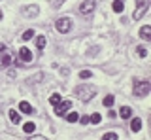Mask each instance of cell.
<instances>
[{"mask_svg": "<svg viewBox=\"0 0 151 140\" xmlns=\"http://www.w3.org/2000/svg\"><path fill=\"white\" fill-rule=\"evenodd\" d=\"M19 110H21L23 114H32V112H34V108H32V106L28 104V102H25V100L19 102Z\"/></svg>", "mask_w": 151, "mask_h": 140, "instance_id": "cell-11", "label": "cell"}, {"mask_svg": "<svg viewBox=\"0 0 151 140\" xmlns=\"http://www.w3.org/2000/svg\"><path fill=\"white\" fill-rule=\"evenodd\" d=\"M113 100H115V97H113V95H106V97H104V100H102V104L106 106V108H111Z\"/></svg>", "mask_w": 151, "mask_h": 140, "instance_id": "cell-15", "label": "cell"}, {"mask_svg": "<svg viewBox=\"0 0 151 140\" xmlns=\"http://www.w3.org/2000/svg\"><path fill=\"white\" fill-rule=\"evenodd\" d=\"M140 36H142V40L149 42V40H151V27H149V25L142 27V29H140Z\"/></svg>", "mask_w": 151, "mask_h": 140, "instance_id": "cell-10", "label": "cell"}, {"mask_svg": "<svg viewBox=\"0 0 151 140\" xmlns=\"http://www.w3.org/2000/svg\"><path fill=\"white\" fill-rule=\"evenodd\" d=\"M74 93H76V97H78L79 100L89 102L94 95H96V89H94V87H91V85H78Z\"/></svg>", "mask_w": 151, "mask_h": 140, "instance_id": "cell-1", "label": "cell"}, {"mask_svg": "<svg viewBox=\"0 0 151 140\" xmlns=\"http://www.w3.org/2000/svg\"><path fill=\"white\" fill-rule=\"evenodd\" d=\"M19 59H21L23 63H30L32 61V51L28 48H21L19 49Z\"/></svg>", "mask_w": 151, "mask_h": 140, "instance_id": "cell-8", "label": "cell"}, {"mask_svg": "<svg viewBox=\"0 0 151 140\" xmlns=\"http://www.w3.org/2000/svg\"><path fill=\"white\" fill-rule=\"evenodd\" d=\"M78 119H79L78 112H70V114H66V121H68V123H76Z\"/></svg>", "mask_w": 151, "mask_h": 140, "instance_id": "cell-16", "label": "cell"}, {"mask_svg": "<svg viewBox=\"0 0 151 140\" xmlns=\"http://www.w3.org/2000/svg\"><path fill=\"white\" fill-rule=\"evenodd\" d=\"M93 10H94V0H83L81 6H79V13H83V15L93 13Z\"/></svg>", "mask_w": 151, "mask_h": 140, "instance_id": "cell-7", "label": "cell"}, {"mask_svg": "<svg viewBox=\"0 0 151 140\" xmlns=\"http://www.w3.org/2000/svg\"><path fill=\"white\" fill-rule=\"evenodd\" d=\"M60 100H63V99H60V95H59V93H53V95L49 97V102H51L53 106H55V104H59Z\"/></svg>", "mask_w": 151, "mask_h": 140, "instance_id": "cell-21", "label": "cell"}, {"mask_svg": "<svg viewBox=\"0 0 151 140\" xmlns=\"http://www.w3.org/2000/svg\"><path fill=\"white\" fill-rule=\"evenodd\" d=\"M119 115L123 119H129L130 115H132V110L129 108V106H121V110H119Z\"/></svg>", "mask_w": 151, "mask_h": 140, "instance_id": "cell-13", "label": "cell"}, {"mask_svg": "<svg viewBox=\"0 0 151 140\" xmlns=\"http://www.w3.org/2000/svg\"><path fill=\"white\" fill-rule=\"evenodd\" d=\"M32 38H34V30H32V29H28V30L23 32V42H28V40H32Z\"/></svg>", "mask_w": 151, "mask_h": 140, "instance_id": "cell-20", "label": "cell"}, {"mask_svg": "<svg viewBox=\"0 0 151 140\" xmlns=\"http://www.w3.org/2000/svg\"><path fill=\"white\" fill-rule=\"evenodd\" d=\"M55 27L60 34H66V32H70V29H72V19H70V17H60V19L55 23Z\"/></svg>", "mask_w": 151, "mask_h": 140, "instance_id": "cell-5", "label": "cell"}, {"mask_svg": "<svg viewBox=\"0 0 151 140\" xmlns=\"http://www.w3.org/2000/svg\"><path fill=\"white\" fill-rule=\"evenodd\" d=\"M13 63V53L6 48V44H0V68H6Z\"/></svg>", "mask_w": 151, "mask_h": 140, "instance_id": "cell-2", "label": "cell"}, {"mask_svg": "<svg viewBox=\"0 0 151 140\" xmlns=\"http://www.w3.org/2000/svg\"><path fill=\"white\" fill-rule=\"evenodd\" d=\"M0 19H2V12H0Z\"/></svg>", "mask_w": 151, "mask_h": 140, "instance_id": "cell-29", "label": "cell"}, {"mask_svg": "<svg viewBox=\"0 0 151 140\" xmlns=\"http://www.w3.org/2000/svg\"><path fill=\"white\" fill-rule=\"evenodd\" d=\"M102 140H117V134L115 133H106L102 136Z\"/></svg>", "mask_w": 151, "mask_h": 140, "instance_id": "cell-23", "label": "cell"}, {"mask_svg": "<svg viewBox=\"0 0 151 140\" xmlns=\"http://www.w3.org/2000/svg\"><path fill=\"white\" fill-rule=\"evenodd\" d=\"M149 4H151V0H136V10L134 13H132V19H142V17L145 15V12L149 10Z\"/></svg>", "mask_w": 151, "mask_h": 140, "instance_id": "cell-3", "label": "cell"}, {"mask_svg": "<svg viewBox=\"0 0 151 140\" xmlns=\"http://www.w3.org/2000/svg\"><path fill=\"white\" fill-rule=\"evenodd\" d=\"M34 129H36V125L32 123V121H28V123L23 125V131H25L27 134H32V133H34Z\"/></svg>", "mask_w": 151, "mask_h": 140, "instance_id": "cell-17", "label": "cell"}, {"mask_svg": "<svg viewBox=\"0 0 151 140\" xmlns=\"http://www.w3.org/2000/svg\"><path fill=\"white\" fill-rule=\"evenodd\" d=\"M45 44H47L45 36H38V38H36V45H38V49H44V48H45Z\"/></svg>", "mask_w": 151, "mask_h": 140, "instance_id": "cell-19", "label": "cell"}, {"mask_svg": "<svg viewBox=\"0 0 151 140\" xmlns=\"http://www.w3.org/2000/svg\"><path fill=\"white\" fill-rule=\"evenodd\" d=\"M9 119H12L13 125H19V123H21V115H19L15 110H9Z\"/></svg>", "mask_w": 151, "mask_h": 140, "instance_id": "cell-14", "label": "cell"}, {"mask_svg": "<svg viewBox=\"0 0 151 140\" xmlns=\"http://www.w3.org/2000/svg\"><path fill=\"white\" fill-rule=\"evenodd\" d=\"M30 140H47L45 136H30Z\"/></svg>", "mask_w": 151, "mask_h": 140, "instance_id": "cell-27", "label": "cell"}, {"mask_svg": "<svg viewBox=\"0 0 151 140\" xmlns=\"http://www.w3.org/2000/svg\"><path fill=\"white\" fill-rule=\"evenodd\" d=\"M70 106H72V102H70V100L59 102V104H55V114L57 115H66V112L70 110Z\"/></svg>", "mask_w": 151, "mask_h": 140, "instance_id": "cell-6", "label": "cell"}, {"mask_svg": "<svg viewBox=\"0 0 151 140\" xmlns=\"http://www.w3.org/2000/svg\"><path fill=\"white\" fill-rule=\"evenodd\" d=\"M89 121H93V123H100L102 118H100V114H93L91 118H89Z\"/></svg>", "mask_w": 151, "mask_h": 140, "instance_id": "cell-24", "label": "cell"}, {"mask_svg": "<svg viewBox=\"0 0 151 140\" xmlns=\"http://www.w3.org/2000/svg\"><path fill=\"white\" fill-rule=\"evenodd\" d=\"M136 53H138V57H142V59H144V57H147V49H145V48H142V45H140V48H136Z\"/></svg>", "mask_w": 151, "mask_h": 140, "instance_id": "cell-22", "label": "cell"}, {"mask_svg": "<svg viewBox=\"0 0 151 140\" xmlns=\"http://www.w3.org/2000/svg\"><path fill=\"white\" fill-rule=\"evenodd\" d=\"M151 91V83L149 82H138L134 85V95L136 97H147Z\"/></svg>", "mask_w": 151, "mask_h": 140, "instance_id": "cell-4", "label": "cell"}, {"mask_svg": "<svg viewBox=\"0 0 151 140\" xmlns=\"http://www.w3.org/2000/svg\"><path fill=\"white\" fill-rule=\"evenodd\" d=\"M130 129H132V133H138V131L142 129V119L140 118H134L130 121Z\"/></svg>", "mask_w": 151, "mask_h": 140, "instance_id": "cell-12", "label": "cell"}, {"mask_svg": "<svg viewBox=\"0 0 151 140\" xmlns=\"http://www.w3.org/2000/svg\"><path fill=\"white\" fill-rule=\"evenodd\" d=\"M123 10H125V4H123V0H115V2H113V12L121 13Z\"/></svg>", "mask_w": 151, "mask_h": 140, "instance_id": "cell-18", "label": "cell"}, {"mask_svg": "<svg viewBox=\"0 0 151 140\" xmlns=\"http://www.w3.org/2000/svg\"><path fill=\"white\" fill-rule=\"evenodd\" d=\"M23 15L25 17H36L38 15V6H34V4H32V6H27L25 10H23Z\"/></svg>", "mask_w": 151, "mask_h": 140, "instance_id": "cell-9", "label": "cell"}, {"mask_svg": "<svg viewBox=\"0 0 151 140\" xmlns=\"http://www.w3.org/2000/svg\"><path fill=\"white\" fill-rule=\"evenodd\" d=\"M63 2H64V0H57V2H55V4H57V6H59V4H63Z\"/></svg>", "mask_w": 151, "mask_h": 140, "instance_id": "cell-28", "label": "cell"}, {"mask_svg": "<svg viewBox=\"0 0 151 140\" xmlns=\"http://www.w3.org/2000/svg\"><path fill=\"white\" fill-rule=\"evenodd\" d=\"M79 78H81V80H87V78H91V70H81V72H79Z\"/></svg>", "mask_w": 151, "mask_h": 140, "instance_id": "cell-25", "label": "cell"}, {"mask_svg": "<svg viewBox=\"0 0 151 140\" xmlns=\"http://www.w3.org/2000/svg\"><path fill=\"white\" fill-rule=\"evenodd\" d=\"M78 121H81L83 125H87V123H89V115H83V118H79Z\"/></svg>", "mask_w": 151, "mask_h": 140, "instance_id": "cell-26", "label": "cell"}]
</instances>
